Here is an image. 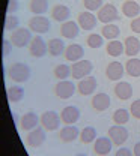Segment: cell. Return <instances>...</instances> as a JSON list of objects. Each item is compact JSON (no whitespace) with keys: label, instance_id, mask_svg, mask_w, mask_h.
Segmentation results:
<instances>
[{"label":"cell","instance_id":"6da1fadb","mask_svg":"<svg viewBox=\"0 0 140 156\" xmlns=\"http://www.w3.org/2000/svg\"><path fill=\"white\" fill-rule=\"evenodd\" d=\"M8 77L9 80H12L14 83H26L29 81L30 77H32V69L29 65L23 63V62H14L9 65L8 68Z\"/></svg>","mask_w":140,"mask_h":156},{"label":"cell","instance_id":"7a4b0ae2","mask_svg":"<svg viewBox=\"0 0 140 156\" xmlns=\"http://www.w3.org/2000/svg\"><path fill=\"white\" fill-rule=\"evenodd\" d=\"M92 71H94V63L90 60H77L71 66V77L76 80H81L90 75Z\"/></svg>","mask_w":140,"mask_h":156},{"label":"cell","instance_id":"3957f363","mask_svg":"<svg viewBox=\"0 0 140 156\" xmlns=\"http://www.w3.org/2000/svg\"><path fill=\"white\" fill-rule=\"evenodd\" d=\"M32 30L30 29H26V27H18L15 29L12 33H11V42L14 44V47L17 48H23V47H27L32 41Z\"/></svg>","mask_w":140,"mask_h":156},{"label":"cell","instance_id":"277c9868","mask_svg":"<svg viewBox=\"0 0 140 156\" xmlns=\"http://www.w3.org/2000/svg\"><path fill=\"white\" fill-rule=\"evenodd\" d=\"M47 129L44 126H36L35 129L29 131V134L26 136V143L29 147L32 149H36V147H41L44 144V141L47 140Z\"/></svg>","mask_w":140,"mask_h":156},{"label":"cell","instance_id":"5b68a950","mask_svg":"<svg viewBox=\"0 0 140 156\" xmlns=\"http://www.w3.org/2000/svg\"><path fill=\"white\" fill-rule=\"evenodd\" d=\"M97 17H98V21H101L102 24H110V23H113V21L118 20L119 14H118V9H116L115 5L105 3V5L101 6V9L98 11V15Z\"/></svg>","mask_w":140,"mask_h":156},{"label":"cell","instance_id":"8992f818","mask_svg":"<svg viewBox=\"0 0 140 156\" xmlns=\"http://www.w3.org/2000/svg\"><path fill=\"white\" fill-rule=\"evenodd\" d=\"M54 93L59 99H69L76 93V84L69 80H59L54 86Z\"/></svg>","mask_w":140,"mask_h":156},{"label":"cell","instance_id":"52a82bcc","mask_svg":"<svg viewBox=\"0 0 140 156\" xmlns=\"http://www.w3.org/2000/svg\"><path fill=\"white\" fill-rule=\"evenodd\" d=\"M29 29L36 35H44L50 30V20L44 15H35L29 20Z\"/></svg>","mask_w":140,"mask_h":156},{"label":"cell","instance_id":"ba28073f","mask_svg":"<svg viewBox=\"0 0 140 156\" xmlns=\"http://www.w3.org/2000/svg\"><path fill=\"white\" fill-rule=\"evenodd\" d=\"M60 122H62L60 114H57L53 110H48V111L42 113V116H41V125L47 131H56V129H59Z\"/></svg>","mask_w":140,"mask_h":156},{"label":"cell","instance_id":"9c48e42d","mask_svg":"<svg viewBox=\"0 0 140 156\" xmlns=\"http://www.w3.org/2000/svg\"><path fill=\"white\" fill-rule=\"evenodd\" d=\"M47 53H48V47H47L45 41L41 36H33V39L29 44V54L32 57L39 58V57H44Z\"/></svg>","mask_w":140,"mask_h":156},{"label":"cell","instance_id":"30bf717a","mask_svg":"<svg viewBox=\"0 0 140 156\" xmlns=\"http://www.w3.org/2000/svg\"><path fill=\"white\" fill-rule=\"evenodd\" d=\"M109 136L112 138L115 146H122L130 138V134H128V129L123 125H115L109 129Z\"/></svg>","mask_w":140,"mask_h":156},{"label":"cell","instance_id":"8fae6325","mask_svg":"<svg viewBox=\"0 0 140 156\" xmlns=\"http://www.w3.org/2000/svg\"><path fill=\"white\" fill-rule=\"evenodd\" d=\"M98 87V81L94 75H87V77L81 78L79 81V93L81 96H89L92 95Z\"/></svg>","mask_w":140,"mask_h":156},{"label":"cell","instance_id":"7c38bea8","mask_svg":"<svg viewBox=\"0 0 140 156\" xmlns=\"http://www.w3.org/2000/svg\"><path fill=\"white\" fill-rule=\"evenodd\" d=\"M113 149V141L110 136H100L94 141V152L95 155H100V156H104V155H109Z\"/></svg>","mask_w":140,"mask_h":156},{"label":"cell","instance_id":"4fadbf2b","mask_svg":"<svg viewBox=\"0 0 140 156\" xmlns=\"http://www.w3.org/2000/svg\"><path fill=\"white\" fill-rule=\"evenodd\" d=\"M80 116H81L80 110L76 105H68L60 113V119H62V122L65 125H74V123H77Z\"/></svg>","mask_w":140,"mask_h":156},{"label":"cell","instance_id":"5bb4252c","mask_svg":"<svg viewBox=\"0 0 140 156\" xmlns=\"http://www.w3.org/2000/svg\"><path fill=\"white\" fill-rule=\"evenodd\" d=\"M125 74V65H122L120 62H112L107 65L105 68V75L110 81H119Z\"/></svg>","mask_w":140,"mask_h":156},{"label":"cell","instance_id":"9a60e30c","mask_svg":"<svg viewBox=\"0 0 140 156\" xmlns=\"http://www.w3.org/2000/svg\"><path fill=\"white\" fill-rule=\"evenodd\" d=\"M79 33H80V26H79V23H76V21H72V20H68V21L62 23V26H60V35H62L63 38L74 39L79 36Z\"/></svg>","mask_w":140,"mask_h":156},{"label":"cell","instance_id":"2e32d148","mask_svg":"<svg viewBox=\"0 0 140 156\" xmlns=\"http://www.w3.org/2000/svg\"><path fill=\"white\" fill-rule=\"evenodd\" d=\"M110 104H112V99L110 96L107 95V93H97L95 96L92 98V107H94V110L95 111H98V113H104V111H107L109 108H110Z\"/></svg>","mask_w":140,"mask_h":156},{"label":"cell","instance_id":"e0dca14e","mask_svg":"<svg viewBox=\"0 0 140 156\" xmlns=\"http://www.w3.org/2000/svg\"><path fill=\"white\" fill-rule=\"evenodd\" d=\"M41 122V117H38L36 113H33V111H29V113H26L24 116L20 119V128L23 131H32V129H35L38 125H39Z\"/></svg>","mask_w":140,"mask_h":156},{"label":"cell","instance_id":"ac0fdd59","mask_svg":"<svg viewBox=\"0 0 140 156\" xmlns=\"http://www.w3.org/2000/svg\"><path fill=\"white\" fill-rule=\"evenodd\" d=\"M79 136H80V131L74 125H65V128H62L59 131V138L63 143H72Z\"/></svg>","mask_w":140,"mask_h":156},{"label":"cell","instance_id":"d6986e66","mask_svg":"<svg viewBox=\"0 0 140 156\" xmlns=\"http://www.w3.org/2000/svg\"><path fill=\"white\" fill-rule=\"evenodd\" d=\"M97 23H98V17H95L90 11H86V12H81L79 15V26L83 30H92L97 27Z\"/></svg>","mask_w":140,"mask_h":156},{"label":"cell","instance_id":"ffe728a7","mask_svg":"<svg viewBox=\"0 0 140 156\" xmlns=\"http://www.w3.org/2000/svg\"><path fill=\"white\" fill-rule=\"evenodd\" d=\"M65 58L69 60V62H77L81 60V57L84 56V48L81 47L80 44H69L66 48H65Z\"/></svg>","mask_w":140,"mask_h":156},{"label":"cell","instance_id":"44dd1931","mask_svg":"<svg viewBox=\"0 0 140 156\" xmlns=\"http://www.w3.org/2000/svg\"><path fill=\"white\" fill-rule=\"evenodd\" d=\"M115 95L119 98L120 101H128L133 96V86L128 81H119L115 86Z\"/></svg>","mask_w":140,"mask_h":156},{"label":"cell","instance_id":"7402d4cb","mask_svg":"<svg viewBox=\"0 0 140 156\" xmlns=\"http://www.w3.org/2000/svg\"><path fill=\"white\" fill-rule=\"evenodd\" d=\"M51 18L59 23H65L71 18V9L65 5H56L51 9Z\"/></svg>","mask_w":140,"mask_h":156},{"label":"cell","instance_id":"603a6c76","mask_svg":"<svg viewBox=\"0 0 140 156\" xmlns=\"http://www.w3.org/2000/svg\"><path fill=\"white\" fill-rule=\"evenodd\" d=\"M123 47H125V54L130 57H134L140 53V41L136 36H128L123 41Z\"/></svg>","mask_w":140,"mask_h":156},{"label":"cell","instance_id":"cb8c5ba5","mask_svg":"<svg viewBox=\"0 0 140 156\" xmlns=\"http://www.w3.org/2000/svg\"><path fill=\"white\" fill-rule=\"evenodd\" d=\"M122 14L128 18H136L140 14V5L134 0H127L122 5Z\"/></svg>","mask_w":140,"mask_h":156},{"label":"cell","instance_id":"d4e9b609","mask_svg":"<svg viewBox=\"0 0 140 156\" xmlns=\"http://www.w3.org/2000/svg\"><path fill=\"white\" fill-rule=\"evenodd\" d=\"M105 51H107V54L112 56V57H119L120 54L125 53L123 42H120V41H118V39H112V41H109V44H107V47H105Z\"/></svg>","mask_w":140,"mask_h":156},{"label":"cell","instance_id":"484cf974","mask_svg":"<svg viewBox=\"0 0 140 156\" xmlns=\"http://www.w3.org/2000/svg\"><path fill=\"white\" fill-rule=\"evenodd\" d=\"M47 47H48V53L53 56V57H57L62 53H65V44L60 38H53L47 42Z\"/></svg>","mask_w":140,"mask_h":156},{"label":"cell","instance_id":"4316f807","mask_svg":"<svg viewBox=\"0 0 140 156\" xmlns=\"http://www.w3.org/2000/svg\"><path fill=\"white\" fill-rule=\"evenodd\" d=\"M29 9L35 15H44L48 11V0H30Z\"/></svg>","mask_w":140,"mask_h":156},{"label":"cell","instance_id":"83f0119b","mask_svg":"<svg viewBox=\"0 0 140 156\" xmlns=\"http://www.w3.org/2000/svg\"><path fill=\"white\" fill-rule=\"evenodd\" d=\"M125 71L130 77L139 78L140 77V58L131 57L130 60H127L125 63Z\"/></svg>","mask_w":140,"mask_h":156},{"label":"cell","instance_id":"f1b7e54d","mask_svg":"<svg viewBox=\"0 0 140 156\" xmlns=\"http://www.w3.org/2000/svg\"><path fill=\"white\" fill-rule=\"evenodd\" d=\"M9 102H21L24 99V89L21 86H11L6 90Z\"/></svg>","mask_w":140,"mask_h":156},{"label":"cell","instance_id":"f546056e","mask_svg":"<svg viewBox=\"0 0 140 156\" xmlns=\"http://www.w3.org/2000/svg\"><path fill=\"white\" fill-rule=\"evenodd\" d=\"M97 129L94 126H84L80 131V141L83 144H90L97 140Z\"/></svg>","mask_w":140,"mask_h":156},{"label":"cell","instance_id":"4dcf8cb0","mask_svg":"<svg viewBox=\"0 0 140 156\" xmlns=\"http://www.w3.org/2000/svg\"><path fill=\"white\" fill-rule=\"evenodd\" d=\"M130 116H131V113L128 110L118 108L113 113V122H115V125H127L130 122Z\"/></svg>","mask_w":140,"mask_h":156},{"label":"cell","instance_id":"1f68e13d","mask_svg":"<svg viewBox=\"0 0 140 156\" xmlns=\"http://www.w3.org/2000/svg\"><path fill=\"white\" fill-rule=\"evenodd\" d=\"M101 33H102V36H104L105 39L112 41V39H118L120 30H119V27H118L116 24H105V26L102 27Z\"/></svg>","mask_w":140,"mask_h":156},{"label":"cell","instance_id":"d6a6232c","mask_svg":"<svg viewBox=\"0 0 140 156\" xmlns=\"http://www.w3.org/2000/svg\"><path fill=\"white\" fill-rule=\"evenodd\" d=\"M53 74H54V77L57 78V80H68V77L71 75V66H68L65 63L63 65H57L54 68Z\"/></svg>","mask_w":140,"mask_h":156},{"label":"cell","instance_id":"836d02e7","mask_svg":"<svg viewBox=\"0 0 140 156\" xmlns=\"http://www.w3.org/2000/svg\"><path fill=\"white\" fill-rule=\"evenodd\" d=\"M20 26V18L15 17L14 14H8L5 17V29L9 30V32H14L15 29H18Z\"/></svg>","mask_w":140,"mask_h":156},{"label":"cell","instance_id":"e575fe53","mask_svg":"<svg viewBox=\"0 0 140 156\" xmlns=\"http://www.w3.org/2000/svg\"><path fill=\"white\" fill-rule=\"evenodd\" d=\"M86 42H87V45L90 48H100V47H102V44H104V36H101L98 33H92V35L87 36Z\"/></svg>","mask_w":140,"mask_h":156},{"label":"cell","instance_id":"d590c367","mask_svg":"<svg viewBox=\"0 0 140 156\" xmlns=\"http://www.w3.org/2000/svg\"><path fill=\"white\" fill-rule=\"evenodd\" d=\"M83 6L86 11H100L102 6V0H83Z\"/></svg>","mask_w":140,"mask_h":156},{"label":"cell","instance_id":"8d00e7d4","mask_svg":"<svg viewBox=\"0 0 140 156\" xmlns=\"http://www.w3.org/2000/svg\"><path fill=\"white\" fill-rule=\"evenodd\" d=\"M130 113H131V116L134 117V119H140V99L134 101V102L131 104Z\"/></svg>","mask_w":140,"mask_h":156},{"label":"cell","instance_id":"74e56055","mask_svg":"<svg viewBox=\"0 0 140 156\" xmlns=\"http://www.w3.org/2000/svg\"><path fill=\"white\" fill-rule=\"evenodd\" d=\"M12 45H14V44L11 42V39H3V42H2V47H3V57H6V56L11 54Z\"/></svg>","mask_w":140,"mask_h":156},{"label":"cell","instance_id":"f35d334b","mask_svg":"<svg viewBox=\"0 0 140 156\" xmlns=\"http://www.w3.org/2000/svg\"><path fill=\"white\" fill-rule=\"evenodd\" d=\"M18 9H20V3H18V0H9L8 8H6V12H8V14H14V12H17Z\"/></svg>","mask_w":140,"mask_h":156},{"label":"cell","instance_id":"ab89813d","mask_svg":"<svg viewBox=\"0 0 140 156\" xmlns=\"http://www.w3.org/2000/svg\"><path fill=\"white\" fill-rule=\"evenodd\" d=\"M130 27H131V30H133L134 33L140 35V17H136V18L131 20V24H130Z\"/></svg>","mask_w":140,"mask_h":156},{"label":"cell","instance_id":"60d3db41","mask_svg":"<svg viewBox=\"0 0 140 156\" xmlns=\"http://www.w3.org/2000/svg\"><path fill=\"white\" fill-rule=\"evenodd\" d=\"M134 153V152H131L128 147H122V149H119L118 152H116V156H131Z\"/></svg>","mask_w":140,"mask_h":156},{"label":"cell","instance_id":"b9f144b4","mask_svg":"<svg viewBox=\"0 0 140 156\" xmlns=\"http://www.w3.org/2000/svg\"><path fill=\"white\" fill-rule=\"evenodd\" d=\"M133 152H134L136 156H140V141H137V143L134 144V150H133Z\"/></svg>","mask_w":140,"mask_h":156}]
</instances>
